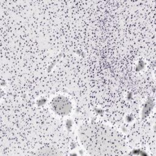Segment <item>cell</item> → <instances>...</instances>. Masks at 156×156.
Segmentation results:
<instances>
[{
  "label": "cell",
  "mask_w": 156,
  "mask_h": 156,
  "mask_svg": "<svg viewBox=\"0 0 156 156\" xmlns=\"http://www.w3.org/2000/svg\"><path fill=\"white\" fill-rule=\"evenodd\" d=\"M54 107L57 112L59 113L65 114L69 111V106L68 101H65L63 99H60L54 102Z\"/></svg>",
  "instance_id": "1"
}]
</instances>
